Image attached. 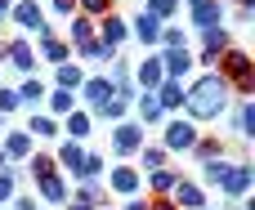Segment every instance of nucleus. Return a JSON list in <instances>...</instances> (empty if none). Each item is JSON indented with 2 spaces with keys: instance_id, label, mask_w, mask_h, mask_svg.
<instances>
[{
  "instance_id": "f257e3e1",
  "label": "nucleus",
  "mask_w": 255,
  "mask_h": 210,
  "mask_svg": "<svg viewBox=\"0 0 255 210\" xmlns=\"http://www.w3.org/2000/svg\"><path fill=\"white\" fill-rule=\"evenodd\" d=\"M229 107H233V90H229V81H224L220 72L193 76V81L184 85V116H188L193 125H202V121H220Z\"/></svg>"
},
{
  "instance_id": "f03ea898",
  "label": "nucleus",
  "mask_w": 255,
  "mask_h": 210,
  "mask_svg": "<svg viewBox=\"0 0 255 210\" xmlns=\"http://www.w3.org/2000/svg\"><path fill=\"white\" fill-rule=\"evenodd\" d=\"M9 22L22 27V31H31V36H54V27L45 22L40 0H13V4H9Z\"/></svg>"
},
{
  "instance_id": "7ed1b4c3",
  "label": "nucleus",
  "mask_w": 255,
  "mask_h": 210,
  "mask_svg": "<svg viewBox=\"0 0 255 210\" xmlns=\"http://www.w3.org/2000/svg\"><path fill=\"white\" fill-rule=\"evenodd\" d=\"M197 139H202V130H197L188 116H175V121H166V130H161V148H166V152H193Z\"/></svg>"
},
{
  "instance_id": "20e7f679",
  "label": "nucleus",
  "mask_w": 255,
  "mask_h": 210,
  "mask_svg": "<svg viewBox=\"0 0 255 210\" xmlns=\"http://www.w3.org/2000/svg\"><path fill=\"white\" fill-rule=\"evenodd\" d=\"M255 188V170L251 161H233L229 170H224V179H220V193L229 197V202H247V193Z\"/></svg>"
},
{
  "instance_id": "39448f33",
  "label": "nucleus",
  "mask_w": 255,
  "mask_h": 210,
  "mask_svg": "<svg viewBox=\"0 0 255 210\" xmlns=\"http://www.w3.org/2000/svg\"><path fill=\"white\" fill-rule=\"evenodd\" d=\"M94 40H99L103 49H112V54H117V49L130 40V22H126V18L112 9V13H103V18L94 22Z\"/></svg>"
},
{
  "instance_id": "423d86ee",
  "label": "nucleus",
  "mask_w": 255,
  "mask_h": 210,
  "mask_svg": "<svg viewBox=\"0 0 255 210\" xmlns=\"http://www.w3.org/2000/svg\"><path fill=\"white\" fill-rule=\"evenodd\" d=\"M215 67H220V76H224L229 85H233V81H242V76H255L251 54H247V49H238V45H229V49L220 54V63H215Z\"/></svg>"
},
{
  "instance_id": "0eeeda50",
  "label": "nucleus",
  "mask_w": 255,
  "mask_h": 210,
  "mask_svg": "<svg viewBox=\"0 0 255 210\" xmlns=\"http://www.w3.org/2000/svg\"><path fill=\"white\" fill-rule=\"evenodd\" d=\"M143 148V125L139 121H117L112 125V152L117 157H134Z\"/></svg>"
},
{
  "instance_id": "6e6552de",
  "label": "nucleus",
  "mask_w": 255,
  "mask_h": 210,
  "mask_svg": "<svg viewBox=\"0 0 255 210\" xmlns=\"http://www.w3.org/2000/svg\"><path fill=\"white\" fill-rule=\"evenodd\" d=\"M103 175H108V193H117V197H139V188H143V175L134 166H112Z\"/></svg>"
},
{
  "instance_id": "1a4fd4ad",
  "label": "nucleus",
  "mask_w": 255,
  "mask_h": 210,
  "mask_svg": "<svg viewBox=\"0 0 255 210\" xmlns=\"http://www.w3.org/2000/svg\"><path fill=\"white\" fill-rule=\"evenodd\" d=\"M224 0H188V18H193V27L197 31H206V27H224Z\"/></svg>"
},
{
  "instance_id": "9d476101",
  "label": "nucleus",
  "mask_w": 255,
  "mask_h": 210,
  "mask_svg": "<svg viewBox=\"0 0 255 210\" xmlns=\"http://www.w3.org/2000/svg\"><path fill=\"white\" fill-rule=\"evenodd\" d=\"M161 27H166L161 18H152L148 9H139V13H134V22H130V36H134L143 49H157V45H161Z\"/></svg>"
},
{
  "instance_id": "9b49d317",
  "label": "nucleus",
  "mask_w": 255,
  "mask_h": 210,
  "mask_svg": "<svg viewBox=\"0 0 255 210\" xmlns=\"http://www.w3.org/2000/svg\"><path fill=\"white\" fill-rule=\"evenodd\" d=\"M4 63H9L13 72H22V76H31V72H36V49H31V40H22V36H13V40H4Z\"/></svg>"
},
{
  "instance_id": "f8f14e48",
  "label": "nucleus",
  "mask_w": 255,
  "mask_h": 210,
  "mask_svg": "<svg viewBox=\"0 0 255 210\" xmlns=\"http://www.w3.org/2000/svg\"><path fill=\"white\" fill-rule=\"evenodd\" d=\"M193 67H197V63H193V49H161V72H166V81H179V85H184V81L193 76Z\"/></svg>"
},
{
  "instance_id": "ddd939ff",
  "label": "nucleus",
  "mask_w": 255,
  "mask_h": 210,
  "mask_svg": "<svg viewBox=\"0 0 255 210\" xmlns=\"http://www.w3.org/2000/svg\"><path fill=\"white\" fill-rule=\"evenodd\" d=\"M117 90H112V81L108 76H85L81 81V99H85V112H99L108 99H112Z\"/></svg>"
},
{
  "instance_id": "4468645a",
  "label": "nucleus",
  "mask_w": 255,
  "mask_h": 210,
  "mask_svg": "<svg viewBox=\"0 0 255 210\" xmlns=\"http://www.w3.org/2000/svg\"><path fill=\"white\" fill-rule=\"evenodd\" d=\"M36 193H40V202L45 206H67V179H63V170H54V175H40L36 179Z\"/></svg>"
},
{
  "instance_id": "2eb2a0df",
  "label": "nucleus",
  "mask_w": 255,
  "mask_h": 210,
  "mask_svg": "<svg viewBox=\"0 0 255 210\" xmlns=\"http://www.w3.org/2000/svg\"><path fill=\"white\" fill-rule=\"evenodd\" d=\"M170 202L179 210H206V188H202L197 179H179L175 193H170Z\"/></svg>"
},
{
  "instance_id": "dca6fc26",
  "label": "nucleus",
  "mask_w": 255,
  "mask_h": 210,
  "mask_svg": "<svg viewBox=\"0 0 255 210\" xmlns=\"http://www.w3.org/2000/svg\"><path fill=\"white\" fill-rule=\"evenodd\" d=\"M233 134H238L242 143L255 139V103L251 99H233Z\"/></svg>"
},
{
  "instance_id": "f3484780",
  "label": "nucleus",
  "mask_w": 255,
  "mask_h": 210,
  "mask_svg": "<svg viewBox=\"0 0 255 210\" xmlns=\"http://www.w3.org/2000/svg\"><path fill=\"white\" fill-rule=\"evenodd\" d=\"M0 152H4V161H27V157L36 152V139H31L27 130H9L4 143H0Z\"/></svg>"
},
{
  "instance_id": "a211bd4d",
  "label": "nucleus",
  "mask_w": 255,
  "mask_h": 210,
  "mask_svg": "<svg viewBox=\"0 0 255 210\" xmlns=\"http://www.w3.org/2000/svg\"><path fill=\"white\" fill-rule=\"evenodd\" d=\"M130 76L139 81V90H157V85L166 81V72H161V54H148V58H143Z\"/></svg>"
},
{
  "instance_id": "6ab92c4d",
  "label": "nucleus",
  "mask_w": 255,
  "mask_h": 210,
  "mask_svg": "<svg viewBox=\"0 0 255 210\" xmlns=\"http://www.w3.org/2000/svg\"><path fill=\"white\" fill-rule=\"evenodd\" d=\"M58 130H63L72 143H81V139H90V130H94V116H90L85 107H76V112H67V116H63V125H58Z\"/></svg>"
},
{
  "instance_id": "aec40b11",
  "label": "nucleus",
  "mask_w": 255,
  "mask_h": 210,
  "mask_svg": "<svg viewBox=\"0 0 255 210\" xmlns=\"http://www.w3.org/2000/svg\"><path fill=\"white\" fill-rule=\"evenodd\" d=\"M179 179H184V175H179V170H170V166H161V170H148V175H143V184H148V193H152V197H170Z\"/></svg>"
},
{
  "instance_id": "412c9836",
  "label": "nucleus",
  "mask_w": 255,
  "mask_h": 210,
  "mask_svg": "<svg viewBox=\"0 0 255 210\" xmlns=\"http://www.w3.org/2000/svg\"><path fill=\"white\" fill-rule=\"evenodd\" d=\"M134 112H139V125H157V121H166V112H161V103H157L152 90L134 94Z\"/></svg>"
},
{
  "instance_id": "4be33fe9",
  "label": "nucleus",
  "mask_w": 255,
  "mask_h": 210,
  "mask_svg": "<svg viewBox=\"0 0 255 210\" xmlns=\"http://www.w3.org/2000/svg\"><path fill=\"white\" fill-rule=\"evenodd\" d=\"M81 161H85V148L81 143H58V152H54V166L58 170H67V175H81Z\"/></svg>"
},
{
  "instance_id": "5701e85b",
  "label": "nucleus",
  "mask_w": 255,
  "mask_h": 210,
  "mask_svg": "<svg viewBox=\"0 0 255 210\" xmlns=\"http://www.w3.org/2000/svg\"><path fill=\"white\" fill-rule=\"evenodd\" d=\"M36 58H45V63H67L72 58V45L67 40H58V36H40V49H36Z\"/></svg>"
},
{
  "instance_id": "b1692460",
  "label": "nucleus",
  "mask_w": 255,
  "mask_h": 210,
  "mask_svg": "<svg viewBox=\"0 0 255 210\" xmlns=\"http://www.w3.org/2000/svg\"><path fill=\"white\" fill-rule=\"evenodd\" d=\"M45 112H49L54 121H63L67 112H76V94H72V90H49V94H45Z\"/></svg>"
},
{
  "instance_id": "393cba45",
  "label": "nucleus",
  "mask_w": 255,
  "mask_h": 210,
  "mask_svg": "<svg viewBox=\"0 0 255 210\" xmlns=\"http://www.w3.org/2000/svg\"><path fill=\"white\" fill-rule=\"evenodd\" d=\"M193 157H197V166H202V161H215V157H229V143H224L220 134H202V139L193 143Z\"/></svg>"
},
{
  "instance_id": "a878e982",
  "label": "nucleus",
  "mask_w": 255,
  "mask_h": 210,
  "mask_svg": "<svg viewBox=\"0 0 255 210\" xmlns=\"http://www.w3.org/2000/svg\"><path fill=\"white\" fill-rule=\"evenodd\" d=\"M94 40V18H85V13H72V22H67V45H90Z\"/></svg>"
},
{
  "instance_id": "bb28decb",
  "label": "nucleus",
  "mask_w": 255,
  "mask_h": 210,
  "mask_svg": "<svg viewBox=\"0 0 255 210\" xmlns=\"http://www.w3.org/2000/svg\"><path fill=\"white\" fill-rule=\"evenodd\" d=\"M81 81H85V72H81V63H58L54 67V90H81Z\"/></svg>"
},
{
  "instance_id": "cd10ccee",
  "label": "nucleus",
  "mask_w": 255,
  "mask_h": 210,
  "mask_svg": "<svg viewBox=\"0 0 255 210\" xmlns=\"http://www.w3.org/2000/svg\"><path fill=\"white\" fill-rule=\"evenodd\" d=\"M152 94H157L161 112H179V107H184V85H179V81H161Z\"/></svg>"
},
{
  "instance_id": "c85d7f7f",
  "label": "nucleus",
  "mask_w": 255,
  "mask_h": 210,
  "mask_svg": "<svg viewBox=\"0 0 255 210\" xmlns=\"http://www.w3.org/2000/svg\"><path fill=\"white\" fill-rule=\"evenodd\" d=\"M27 134H31V139H58L63 130H58V121H54L49 112H31V121H27Z\"/></svg>"
},
{
  "instance_id": "c756f323",
  "label": "nucleus",
  "mask_w": 255,
  "mask_h": 210,
  "mask_svg": "<svg viewBox=\"0 0 255 210\" xmlns=\"http://www.w3.org/2000/svg\"><path fill=\"white\" fill-rule=\"evenodd\" d=\"M229 45H233L229 27H206V31H202V49H206V54H215V58H220Z\"/></svg>"
},
{
  "instance_id": "7c9ffc66",
  "label": "nucleus",
  "mask_w": 255,
  "mask_h": 210,
  "mask_svg": "<svg viewBox=\"0 0 255 210\" xmlns=\"http://www.w3.org/2000/svg\"><path fill=\"white\" fill-rule=\"evenodd\" d=\"M45 94H49V90H45V81H36V76H27V81L18 85V103H22V107L31 103V107L40 112V103H45Z\"/></svg>"
},
{
  "instance_id": "2f4dec72",
  "label": "nucleus",
  "mask_w": 255,
  "mask_h": 210,
  "mask_svg": "<svg viewBox=\"0 0 255 210\" xmlns=\"http://www.w3.org/2000/svg\"><path fill=\"white\" fill-rule=\"evenodd\" d=\"M72 197L85 202V206H94V210H108V188H103V184H76Z\"/></svg>"
},
{
  "instance_id": "473e14b6",
  "label": "nucleus",
  "mask_w": 255,
  "mask_h": 210,
  "mask_svg": "<svg viewBox=\"0 0 255 210\" xmlns=\"http://www.w3.org/2000/svg\"><path fill=\"white\" fill-rule=\"evenodd\" d=\"M139 161H143V170H139V175H148V170H161V166L170 161V152H166L161 143H143V148H139Z\"/></svg>"
},
{
  "instance_id": "72a5a7b5",
  "label": "nucleus",
  "mask_w": 255,
  "mask_h": 210,
  "mask_svg": "<svg viewBox=\"0 0 255 210\" xmlns=\"http://www.w3.org/2000/svg\"><path fill=\"white\" fill-rule=\"evenodd\" d=\"M233 166V157H215V161H202V188H220L224 170Z\"/></svg>"
},
{
  "instance_id": "f704fd0d",
  "label": "nucleus",
  "mask_w": 255,
  "mask_h": 210,
  "mask_svg": "<svg viewBox=\"0 0 255 210\" xmlns=\"http://www.w3.org/2000/svg\"><path fill=\"white\" fill-rule=\"evenodd\" d=\"M108 170V161L99 157V152H85V161H81V175H76V184H99V175Z\"/></svg>"
},
{
  "instance_id": "c9c22d12",
  "label": "nucleus",
  "mask_w": 255,
  "mask_h": 210,
  "mask_svg": "<svg viewBox=\"0 0 255 210\" xmlns=\"http://www.w3.org/2000/svg\"><path fill=\"white\" fill-rule=\"evenodd\" d=\"M126 107H130V103L112 94V99H108V103H103L99 112H90V116H103V121H112V125H117V121H126Z\"/></svg>"
},
{
  "instance_id": "e433bc0d",
  "label": "nucleus",
  "mask_w": 255,
  "mask_h": 210,
  "mask_svg": "<svg viewBox=\"0 0 255 210\" xmlns=\"http://www.w3.org/2000/svg\"><path fill=\"white\" fill-rule=\"evenodd\" d=\"M27 170H31V179H40V175H54L58 166H54L49 152H31V157H27Z\"/></svg>"
},
{
  "instance_id": "4c0bfd02",
  "label": "nucleus",
  "mask_w": 255,
  "mask_h": 210,
  "mask_svg": "<svg viewBox=\"0 0 255 210\" xmlns=\"http://www.w3.org/2000/svg\"><path fill=\"white\" fill-rule=\"evenodd\" d=\"M143 9H148L152 18H161V22H170V18L179 13V0H143Z\"/></svg>"
},
{
  "instance_id": "58836bf2",
  "label": "nucleus",
  "mask_w": 255,
  "mask_h": 210,
  "mask_svg": "<svg viewBox=\"0 0 255 210\" xmlns=\"http://www.w3.org/2000/svg\"><path fill=\"white\" fill-rule=\"evenodd\" d=\"M76 58H85V63H112V49H103L99 40H90V45L76 49Z\"/></svg>"
},
{
  "instance_id": "ea45409f",
  "label": "nucleus",
  "mask_w": 255,
  "mask_h": 210,
  "mask_svg": "<svg viewBox=\"0 0 255 210\" xmlns=\"http://www.w3.org/2000/svg\"><path fill=\"white\" fill-rule=\"evenodd\" d=\"M161 49H188L184 27H161Z\"/></svg>"
},
{
  "instance_id": "a19ab883",
  "label": "nucleus",
  "mask_w": 255,
  "mask_h": 210,
  "mask_svg": "<svg viewBox=\"0 0 255 210\" xmlns=\"http://www.w3.org/2000/svg\"><path fill=\"white\" fill-rule=\"evenodd\" d=\"M22 103H18V90L13 85H0V116H13Z\"/></svg>"
},
{
  "instance_id": "79ce46f5",
  "label": "nucleus",
  "mask_w": 255,
  "mask_h": 210,
  "mask_svg": "<svg viewBox=\"0 0 255 210\" xmlns=\"http://www.w3.org/2000/svg\"><path fill=\"white\" fill-rule=\"evenodd\" d=\"M13 197H18V179H13V170H4V175H0V206L13 202Z\"/></svg>"
},
{
  "instance_id": "37998d69",
  "label": "nucleus",
  "mask_w": 255,
  "mask_h": 210,
  "mask_svg": "<svg viewBox=\"0 0 255 210\" xmlns=\"http://www.w3.org/2000/svg\"><path fill=\"white\" fill-rule=\"evenodd\" d=\"M49 13H58V18H72V13H76V0H49Z\"/></svg>"
},
{
  "instance_id": "c03bdc74",
  "label": "nucleus",
  "mask_w": 255,
  "mask_h": 210,
  "mask_svg": "<svg viewBox=\"0 0 255 210\" xmlns=\"http://www.w3.org/2000/svg\"><path fill=\"white\" fill-rule=\"evenodd\" d=\"M148 210H179V206H175L170 197H152V202H148Z\"/></svg>"
},
{
  "instance_id": "a18cd8bd",
  "label": "nucleus",
  "mask_w": 255,
  "mask_h": 210,
  "mask_svg": "<svg viewBox=\"0 0 255 210\" xmlns=\"http://www.w3.org/2000/svg\"><path fill=\"white\" fill-rule=\"evenodd\" d=\"M13 210H36V197H27V193H22V197H13Z\"/></svg>"
},
{
  "instance_id": "49530a36",
  "label": "nucleus",
  "mask_w": 255,
  "mask_h": 210,
  "mask_svg": "<svg viewBox=\"0 0 255 210\" xmlns=\"http://www.w3.org/2000/svg\"><path fill=\"white\" fill-rule=\"evenodd\" d=\"M121 210H148V202H143V197H126V202H121Z\"/></svg>"
},
{
  "instance_id": "de8ad7c7",
  "label": "nucleus",
  "mask_w": 255,
  "mask_h": 210,
  "mask_svg": "<svg viewBox=\"0 0 255 210\" xmlns=\"http://www.w3.org/2000/svg\"><path fill=\"white\" fill-rule=\"evenodd\" d=\"M9 4H13V0H0V27L9 22Z\"/></svg>"
},
{
  "instance_id": "09e8293b",
  "label": "nucleus",
  "mask_w": 255,
  "mask_h": 210,
  "mask_svg": "<svg viewBox=\"0 0 255 210\" xmlns=\"http://www.w3.org/2000/svg\"><path fill=\"white\" fill-rule=\"evenodd\" d=\"M4 170H9V161H4V152H0V175H4Z\"/></svg>"
},
{
  "instance_id": "8fccbe9b",
  "label": "nucleus",
  "mask_w": 255,
  "mask_h": 210,
  "mask_svg": "<svg viewBox=\"0 0 255 210\" xmlns=\"http://www.w3.org/2000/svg\"><path fill=\"white\" fill-rule=\"evenodd\" d=\"M112 4H117V0H112Z\"/></svg>"
}]
</instances>
